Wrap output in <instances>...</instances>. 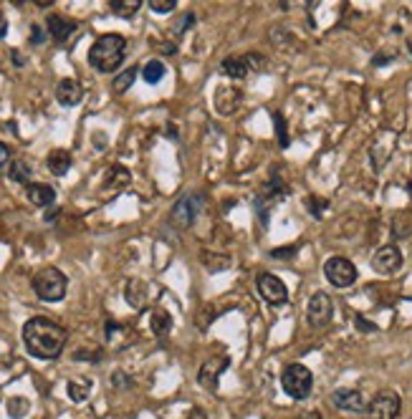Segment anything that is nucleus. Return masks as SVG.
Returning a JSON list of instances; mask_svg holds the SVG:
<instances>
[{"mask_svg": "<svg viewBox=\"0 0 412 419\" xmlns=\"http://www.w3.org/2000/svg\"><path fill=\"white\" fill-rule=\"evenodd\" d=\"M324 275L331 286L349 288L354 280H357V268H354L352 260H346V257L341 255H334L324 263Z\"/></svg>", "mask_w": 412, "mask_h": 419, "instance_id": "39448f33", "label": "nucleus"}, {"mask_svg": "<svg viewBox=\"0 0 412 419\" xmlns=\"http://www.w3.org/2000/svg\"><path fill=\"white\" fill-rule=\"evenodd\" d=\"M142 79L149 84V86H155L165 79V64L162 61H147L144 66H142Z\"/></svg>", "mask_w": 412, "mask_h": 419, "instance_id": "6ab92c4d", "label": "nucleus"}, {"mask_svg": "<svg viewBox=\"0 0 412 419\" xmlns=\"http://www.w3.org/2000/svg\"><path fill=\"white\" fill-rule=\"evenodd\" d=\"M281 387L291 399H306L311 394V387H314V376L303 364H291V367L283 369L281 374Z\"/></svg>", "mask_w": 412, "mask_h": 419, "instance_id": "20e7f679", "label": "nucleus"}, {"mask_svg": "<svg viewBox=\"0 0 412 419\" xmlns=\"http://www.w3.org/2000/svg\"><path fill=\"white\" fill-rule=\"evenodd\" d=\"M36 6H38V8H48V6H53V3H51V0H38Z\"/></svg>", "mask_w": 412, "mask_h": 419, "instance_id": "f704fd0d", "label": "nucleus"}, {"mask_svg": "<svg viewBox=\"0 0 412 419\" xmlns=\"http://www.w3.org/2000/svg\"><path fill=\"white\" fill-rule=\"evenodd\" d=\"M127 53V41L119 33H104L94 41L91 51H88V64L99 71V74H111L122 66Z\"/></svg>", "mask_w": 412, "mask_h": 419, "instance_id": "f03ea898", "label": "nucleus"}, {"mask_svg": "<svg viewBox=\"0 0 412 419\" xmlns=\"http://www.w3.org/2000/svg\"><path fill=\"white\" fill-rule=\"evenodd\" d=\"M46 28H48V36L56 41V43H66L68 36L76 30V26L71 21H66L64 15H48V21H46Z\"/></svg>", "mask_w": 412, "mask_h": 419, "instance_id": "4468645a", "label": "nucleus"}, {"mask_svg": "<svg viewBox=\"0 0 412 419\" xmlns=\"http://www.w3.org/2000/svg\"><path fill=\"white\" fill-rule=\"evenodd\" d=\"M400 407H402V402H400L397 394L390 389H384L369 402L364 412H367V419H397Z\"/></svg>", "mask_w": 412, "mask_h": 419, "instance_id": "423d86ee", "label": "nucleus"}, {"mask_svg": "<svg viewBox=\"0 0 412 419\" xmlns=\"http://www.w3.org/2000/svg\"><path fill=\"white\" fill-rule=\"evenodd\" d=\"M372 268H375L380 275H395V273L402 268V253H400V248H395V245L380 248V251L375 253V257H372Z\"/></svg>", "mask_w": 412, "mask_h": 419, "instance_id": "9b49d317", "label": "nucleus"}, {"mask_svg": "<svg viewBox=\"0 0 412 419\" xmlns=\"http://www.w3.org/2000/svg\"><path fill=\"white\" fill-rule=\"evenodd\" d=\"M82 99H84L82 84L74 81V79H64V81H59V86H56V101H59L61 106H76Z\"/></svg>", "mask_w": 412, "mask_h": 419, "instance_id": "ddd939ff", "label": "nucleus"}, {"mask_svg": "<svg viewBox=\"0 0 412 419\" xmlns=\"http://www.w3.org/2000/svg\"><path fill=\"white\" fill-rule=\"evenodd\" d=\"M8 177L13 182H21V184H28V177H30V167L26 162H13L10 169H8Z\"/></svg>", "mask_w": 412, "mask_h": 419, "instance_id": "4be33fe9", "label": "nucleus"}, {"mask_svg": "<svg viewBox=\"0 0 412 419\" xmlns=\"http://www.w3.org/2000/svg\"><path fill=\"white\" fill-rule=\"evenodd\" d=\"M301 419H321V417H319V414L317 412H309V414H303V417Z\"/></svg>", "mask_w": 412, "mask_h": 419, "instance_id": "c9c22d12", "label": "nucleus"}, {"mask_svg": "<svg viewBox=\"0 0 412 419\" xmlns=\"http://www.w3.org/2000/svg\"><path fill=\"white\" fill-rule=\"evenodd\" d=\"M46 164H48V172L56 177H64L71 169V155H68L66 149H53L51 155H48V159H46Z\"/></svg>", "mask_w": 412, "mask_h": 419, "instance_id": "dca6fc26", "label": "nucleus"}, {"mask_svg": "<svg viewBox=\"0 0 412 419\" xmlns=\"http://www.w3.org/2000/svg\"><path fill=\"white\" fill-rule=\"evenodd\" d=\"M331 316H334V303H331L329 295L324 291L311 295L309 306H306V321H309L311 329H324L331 321Z\"/></svg>", "mask_w": 412, "mask_h": 419, "instance_id": "0eeeda50", "label": "nucleus"}, {"mask_svg": "<svg viewBox=\"0 0 412 419\" xmlns=\"http://www.w3.org/2000/svg\"><path fill=\"white\" fill-rule=\"evenodd\" d=\"M187 419H207V414L203 412V409H200V407H195V409H192V412H190V417H187Z\"/></svg>", "mask_w": 412, "mask_h": 419, "instance_id": "2f4dec72", "label": "nucleus"}, {"mask_svg": "<svg viewBox=\"0 0 412 419\" xmlns=\"http://www.w3.org/2000/svg\"><path fill=\"white\" fill-rule=\"evenodd\" d=\"M8 159H10V149H8L6 144H3V142H0V169L6 167V164H8Z\"/></svg>", "mask_w": 412, "mask_h": 419, "instance_id": "c85d7f7f", "label": "nucleus"}, {"mask_svg": "<svg viewBox=\"0 0 412 419\" xmlns=\"http://www.w3.org/2000/svg\"><path fill=\"white\" fill-rule=\"evenodd\" d=\"M200 202H203L200 195H187V197L180 199L175 205V210H172V215H169L172 225H175L177 230L190 228L192 220H195V215H198V210H200Z\"/></svg>", "mask_w": 412, "mask_h": 419, "instance_id": "1a4fd4ad", "label": "nucleus"}, {"mask_svg": "<svg viewBox=\"0 0 412 419\" xmlns=\"http://www.w3.org/2000/svg\"><path fill=\"white\" fill-rule=\"evenodd\" d=\"M230 359L228 356H213V359H207L205 364H203V369H200V374H198V382L203 389L207 391H215L218 389V382H221V374L228 369Z\"/></svg>", "mask_w": 412, "mask_h": 419, "instance_id": "9d476101", "label": "nucleus"}, {"mask_svg": "<svg viewBox=\"0 0 412 419\" xmlns=\"http://www.w3.org/2000/svg\"><path fill=\"white\" fill-rule=\"evenodd\" d=\"M28 199L33 202L36 207H48L53 205V199H56V190L48 187V184H28Z\"/></svg>", "mask_w": 412, "mask_h": 419, "instance_id": "2eb2a0df", "label": "nucleus"}, {"mask_svg": "<svg viewBox=\"0 0 412 419\" xmlns=\"http://www.w3.org/2000/svg\"><path fill=\"white\" fill-rule=\"evenodd\" d=\"M111 382H114V384H124V387H132V379H124L122 374H117L114 379H111Z\"/></svg>", "mask_w": 412, "mask_h": 419, "instance_id": "473e14b6", "label": "nucleus"}, {"mask_svg": "<svg viewBox=\"0 0 412 419\" xmlns=\"http://www.w3.org/2000/svg\"><path fill=\"white\" fill-rule=\"evenodd\" d=\"M66 329L46 316H33L23 326V344L30 356L44 361L59 359L64 346H66Z\"/></svg>", "mask_w": 412, "mask_h": 419, "instance_id": "f257e3e1", "label": "nucleus"}, {"mask_svg": "<svg viewBox=\"0 0 412 419\" xmlns=\"http://www.w3.org/2000/svg\"><path fill=\"white\" fill-rule=\"evenodd\" d=\"M33 293L46 303H56L66 295L68 280L66 275L59 271V268H41V271L33 275Z\"/></svg>", "mask_w": 412, "mask_h": 419, "instance_id": "7ed1b4c3", "label": "nucleus"}, {"mask_svg": "<svg viewBox=\"0 0 412 419\" xmlns=\"http://www.w3.org/2000/svg\"><path fill=\"white\" fill-rule=\"evenodd\" d=\"M30 41H33L36 46H41V43L46 41V36H44V30H41V26H33V28H30Z\"/></svg>", "mask_w": 412, "mask_h": 419, "instance_id": "bb28decb", "label": "nucleus"}, {"mask_svg": "<svg viewBox=\"0 0 412 419\" xmlns=\"http://www.w3.org/2000/svg\"><path fill=\"white\" fill-rule=\"evenodd\" d=\"M68 397L74 399V402H84L88 397V389H84L79 382H68Z\"/></svg>", "mask_w": 412, "mask_h": 419, "instance_id": "a878e982", "label": "nucleus"}, {"mask_svg": "<svg viewBox=\"0 0 412 419\" xmlns=\"http://www.w3.org/2000/svg\"><path fill=\"white\" fill-rule=\"evenodd\" d=\"M169 329H172L169 313L162 309H155V313H152V333H155L157 338H165L169 333Z\"/></svg>", "mask_w": 412, "mask_h": 419, "instance_id": "a211bd4d", "label": "nucleus"}, {"mask_svg": "<svg viewBox=\"0 0 412 419\" xmlns=\"http://www.w3.org/2000/svg\"><path fill=\"white\" fill-rule=\"evenodd\" d=\"M175 0H149V10L152 13H172L175 10Z\"/></svg>", "mask_w": 412, "mask_h": 419, "instance_id": "393cba45", "label": "nucleus"}, {"mask_svg": "<svg viewBox=\"0 0 412 419\" xmlns=\"http://www.w3.org/2000/svg\"><path fill=\"white\" fill-rule=\"evenodd\" d=\"M74 359H94V361H99L102 356L99 353H86V351H79V353H74Z\"/></svg>", "mask_w": 412, "mask_h": 419, "instance_id": "7c9ffc66", "label": "nucleus"}, {"mask_svg": "<svg viewBox=\"0 0 412 419\" xmlns=\"http://www.w3.org/2000/svg\"><path fill=\"white\" fill-rule=\"evenodd\" d=\"M13 59H15V64H18V66H23V56L18 51H13Z\"/></svg>", "mask_w": 412, "mask_h": 419, "instance_id": "72a5a7b5", "label": "nucleus"}, {"mask_svg": "<svg viewBox=\"0 0 412 419\" xmlns=\"http://www.w3.org/2000/svg\"><path fill=\"white\" fill-rule=\"evenodd\" d=\"M134 79H137V68H127L124 74H119L117 79H114V84H111V86H114V94H124L127 88L134 84Z\"/></svg>", "mask_w": 412, "mask_h": 419, "instance_id": "412c9836", "label": "nucleus"}, {"mask_svg": "<svg viewBox=\"0 0 412 419\" xmlns=\"http://www.w3.org/2000/svg\"><path fill=\"white\" fill-rule=\"evenodd\" d=\"M273 124H276V134H279V144H281V149H286V147H288L286 121H283V117H281V114H273Z\"/></svg>", "mask_w": 412, "mask_h": 419, "instance_id": "5701e85b", "label": "nucleus"}, {"mask_svg": "<svg viewBox=\"0 0 412 419\" xmlns=\"http://www.w3.org/2000/svg\"><path fill=\"white\" fill-rule=\"evenodd\" d=\"M331 402H334L339 409H344V412H352V414H359V412H364V409H367V405H364V397H362V391H357V389H339V391H334Z\"/></svg>", "mask_w": 412, "mask_h": 419, "instance_id": "f8f14e48", "label": "nucleus"}, {"mask_svg": "<svg viewBox=\"0 0 412 419\" xmlns=\"http://www.w3.org/2000/svg\"><path fill=\"white\" fill-rule=\"evenodd\" d=\"M142 6V0H111L109 8H111V13L119 15V18H132L137 10H140Z\"/></svg>", "mask_w": 412, "mask_h": 419, "instance_id": "aec40b11", "label": "nucleus"}, {"mask_svg": "<svg viewBox=\"0 0 412 419\" xmlns=\"http://www.w3.org/2000/svg\"><path fill=\"white\" fill-rule=\"evenodd\" d=\"M258 293L263 295L271 306H281L288 301V288L281 278H276L273 273H261L258 275Z\"/></svg>", "mask_w": 412, "mask_h": 419, "instance_id": "6e6552de", "label": "nucleus"}, {"mask_svg": "<svg viewBox=\"0 0 412 419\" xmlns=\"http://www.w3.org/2000/svg\"><path fill=\"white\" fill-rule=\"evenodd\" d=\"M0 26H3V13H0Z\"/></svg>", "mask_w": 412, "mask_h": 419, "instance_id": "e433bc0d", "label": "nucleus"}, {"mask_svg": "<svg viewBox=\"0 0 412 419\" xmlns=\"http://www.w3.org/2000/svg\"><path fill=\"white\" fill-rule=\"evenodd\" d=\"M221 71L230 79H245V74L250 71L245 56H228V59L221 64Z\"/></svg>", "mask_w": 412, "mask_h": 419, "instance_id": "f3484780", "label": "nucleus"}, {"mask_svg": "<svg viewBox=\"0 0 412 419\" xmlns=\"http://www.w3.org/2000/svg\"><path fill=\"white\" fill-rule=\"evenodd\" d=\"M357 326H359V331H377V326L369 324V321H364L362 316H357Z\"/></svg>", "mask_w": 412, "mask_h": 419, "instance_id": "c756f323", "label": "nucleus"}, {"mask_svg": "<svg viewBox=\"0 0 412 419\" xmlns=\"http://www.w3.org/2000/svg\"><path fill=\"white\" fill-rule=\"evenodd\" d=\"M26 409H28V402H26V399H10V402H8V414L15 419L26 417Z\"/></svg>", "mask_w": 412, "mask_h": 419, "instance_id": "b1692460", "label": "nucleus"}, {"mask_svg": "<svg viewBox=\"0 0 412 419\" xmlns=\"http://www.w3.org/2000/svg\"><path fill=\"white\" fill-rule=\"evenodd\" d=\"M294 255H296L294 245H291V248H283V251H271V257H283V260H286V257H294Z\"/></svg>", "mask_w": 412, "mask_h": 419, "instance_id": "cd10ccee", "label": "nucleus"}]
</instances>
